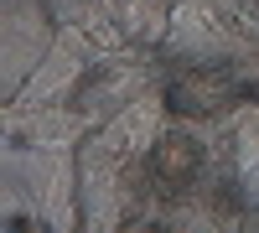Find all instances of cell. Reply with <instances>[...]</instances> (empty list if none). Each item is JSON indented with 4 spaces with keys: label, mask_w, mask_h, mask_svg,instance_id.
Returning <instances> with one entry per match:
<instances>
[{
    "label": "cell",
    "mask_w": 259,
    "mask_h": 233,
    "mask_svg": "<svg viewBox=\"0 0 259 233\" xmlns=\"http://www.w3.org/2000/svg\"><path fill=\"white\" fill-rule=\"evenodd\" d=\"M233 94H239V83H233L228 68H187L166 83V109L177 114V119H212V114H223Z\"/></svg>",
    "instance_id": "cell-1"
},
{
    "label": "cell",
    "mask_w": 259,
    "mask_h": 233,
    "mask_svg": "<svg viewBox=\"0 0 259 233\" xmlns=\"http://www.w3.org/2000/svg\"><path fill=\"white\" fill-rule=\"evenodd\" d=\"M145 171H150V181H156L166 197L187 192V187L197 181V171H202V145H197V135H182V130L161 135L156 151H150V161H145Z\"/></svg>",
    "instance_id": "cell-2"
}]
</instances>
